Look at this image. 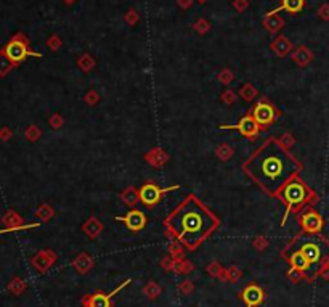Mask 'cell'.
Masks as SVG:
<instances>
[{
	"label": "cell",
	"instance_id": "obj_1",
	"mask_svg": "<svg viewBox=\"0 0 329 307\" xmlns=\"http://www.w3.org/2000/svg\"><path fill=\"white\" fill-rule=\"evenodd\" d=\"M297 169L299 164L296 159H292L276 142L265 145L247 163V172L268 193H276L285 187Z\"/></svg>",
	"mask_w": 329,
	"mask_h": 307
},
{
	"label": "cell",
	"instance_id": "obj_2",
	"mask_svg": "<svg viewBox=\"0 0 329 307\" xmlns=\"http://www.w3.org/2000/svg\"><path fill=\"white\" fill-rule=\"evenodd\" d=\"M170 225L180 240L188 246H196L214 229L215 219L202 206L190 200L170 217Z\"/></svg>",
	"mask_w": 329,
	"mask_h": 307
},
{
	"label": "cell",
	"instance_id": "obj_3",
	"mask_svg": "<svg viewBox=\"0 0 329 307\" xmlns=\"http://www.w3.org/2000/svg\"><path fill=\"white\" fill-rule=\"evenodd\" d=\"M2 53L5 55V58L13 66L21 64L22 61L28 58V56H37V58H40V56H42L40 53L32 52L29 49V40H28V37L25 36V34H21V32L15 34V36L4 45Z\"/></svg>",
	"mask_w": 329,
	"mask_h": 307
},
{
	"label": "cell",
	"instance_id": "obj_4",
	"mask_svg": "<svg viewBox=\"0 0 329 307\" xmlns=\"http://www.w3.org/2000/svg\"><path fill=\"white\" fill-rule=\"evenodd\" d=\"M307 196H309L307 188H305V185L302 184L300 180H297V179H291V180L288 182V184H286L285 187H283V190H281V198H283V201H285V203L288 204V211H286V214H285V221H283V224L286 222L291 209L296 208V206H299V204H302V203H305Z\"/></svg>",
	"mask_w": 329,
	"mask_h": 307
},
{
	"label": "cell",
	"instance_id": "obj_5",
	"mask_svg": "<svg viewBox=\"0 0 329 307\" xmlns=\"http://www.w3.org/2000/svg\"><path fill=\"white\" fill-rule=\"evenodd\" d=\"M177 188H178L177 185L175 187H169V188H159V187L154 185V184H145L140 188L138 195H140V200H142V203L145 204V206L153 208L154 204L159 203V200H161V196L164 195V193L177 190Z\"/></svg>",
	"mask_w": 329,
	"mask_h": 307
},
{
	"label": "cell",
	"instance_id": "obj_6",
	"mask_svg": "<svg viewBox=\"0 0 329 307\" xmlns=\"http://www.w3.org/2000/svg\"><path fill=\"white\" fill-rule=\"evenodd\" d=\"M222 129H236V130H240L243 135H246V137L252 139L258 134V124L254 119V116L246 115L240 119V122L234 124V126H222Z\"/></svg>",
	"mask_w": 329,
	"mask_h": 307
},
{
	"label": "cell",
	"instance_id": "obj_7",
	"mask_svg": "<svg viewBox=\"0 0 329 307\" xmlns=\"http://www.w3.org/2000/svg\"><path fill=\"white\" fill-rule=\"evenodd\" d=\"M252 116L257 121L258 126H268V124H271V122L275 121V109H273V106H271L270 103H265V101H262V103H258L254 108Z\"/></svg>",
	"mask_w": 329,
	"mask_h": 307
},
{
	"label": "cell",
	"instance_id": "obj_8",
	"mask_svg": "<svg viewBox=\"0 0 329 307\" xmlns=\"http://www.w3.org/2000/svg\"><path fill=\"white\" fill-rule=\"evenodd\" d=\"M118 221L126 224L129 230L140 232L143 227H145V224H146V215L142 211L132 209V211L127 212V215H124V217H118Z\"/></svg>",
	"mask_w": 329,
	"mask_h": 307
},
{
	"label": "cell",
	"instance_id": "obj_9",
	"mask_svg": "<svg viewBox=\"0 0 329 307\" xmlns=\"http://www.w3.org/2000/svg\"><path fill=\"white\" fill-rule=\"evenodd\" d=\"M302 227L305 232L309 233H318L323 229V219L320 214H316L315 211H309L307 214L302 215Z\"/></svg>",
	"mask_w": 329,
	"mask_h": 307
},
{
	"label": "cell",
	"instance_id": "obj_10",
	"mask_svg": "<svg viewBox=\"0 0 329 307\" xmlns=\"http://www.w3.org/2000/svg\"><path fill=\"white\" fill-rule=\"evenodd\" d=\"M243 299H244L247 307L258 305L260 302L264 301V291L260 290L258 287H255V285H251V287H247L243 291Z\"/></svg>",
	"mask_w": 329,
	"mask_h": 307
},
{
	"label": "cell",
	"instance_id": "obj_11",
	"mask_svg": "<svg viewBox=\"0 0 329 307\" xmlns=\"http://www.w3.org/2000/svg\"><path fill=\"white\" fill-rule=\"evenodd\" d=\"M300 253L307 257V260L310 264H315V262H318V260L321 259L323 253H321V248L318 246V243H315V242H307V243H303L302 248H300Z\"/></svg>",
	"mask_w": 329,
	"mask_h": 307
},
{
	"label": "cell",
	"instance_id": "obj_12",
	"mask_svg": "<svg viewBox=\"0 0 329 307\" xmlns=\"http://www.w3.org/2000/svg\"><path fill=\"white\" fill-rule=\"evenodd\" d=\"M4 224H5V229L8 232H13V230H19V229H25V225H22V219L19 215L15 212V211H8L5 215H4Z\"/></svg>",
	"mask_w": 329,
	"mask_h": 307
},
{
	"label": "cell",
	"instance_id": "obj_13",
	"mask_svg": "<svg viewBox=\"0 0 329 307\" xmlns=\"http://www.w3.org/2000/svg\"><path fill=\"white\" fill-rule=\"evenodd\" d=\"M302 8H303V0H283L281 5L273 11H270V13H278L281 10L289 11V13H299Z\"/></svg>",
	"mask_w": 329,
	"mask_h": 307
},
{
	"label": "cell",
	"instance_id": "obj_14",
	"mask_svg": "<svg viewBox=\"0 0 329 307\" xmlns=\"http://www.w3.org/2000/svg\"><path fill=\"white\" fill-rule=\"evenodd\" d=\"M90 307H111V296L109 294H93L88 299Z\"/></svg>",
	"mask_w": 329,
	"mask_h": 307
},
{
	"label": "cell",
	"instance_id": "obj_15",
	"mask_svg": "<svg viewBox=\"0 0 329 307\" xmlns=\"http://www.w3.org/2000/svg\"><path fill=\"white\" fill-rule=\"evenodd\" d=\"M291 264H292V267L296 269V270H305V269H309V266H310L307 257H305L300 251L294 253L291 256Z\"/></svg>",
	"mask_w": 329,
	"mask_h": 307
},
{
	"label": "cell",
	"instance_id": "obj_16",
	"mask_svg": "<svg viewBox=\"0 0 329 307\" xmlns=\"http://www.w3.org/2000/svg\"><path fill=\"white\" fill-rule=\"evenodd\" d=\"M281 26H283V19H279L276 16V13H268L267 19H265V28L270 32H276Z\"/></svg>",
	"mask_w": 329,
	"mask_h": 307
},
{
	"label": "cell",
	"instance_id": "obj_17",
	"mask_svg": "<svg viewBox=\"0 0 329 307\" xmlns=\"http://www.w3.org/2000/svg\"><path fill=\"white\" fill-rule=\"evenodd\" d=\"M273 49L276 50L278 55L285 56V55L288 53V49H289V43H288L286 37H279V39L273 43Z\"/></svg>",
	"mask_w": 329,
	"mask_h": 307
},
{
	"label": "cell",
	"instance_id": "obj_18",
	"mask_svg": "<svg viewBox=\"0 0 329 307\" xmlns=\"http://www.w3.org/2000/svg\"><path fill=\"white\" fill-rule=\"evenodd\" d=\"M11 68H13V64L5 58V55L2 52H0V76H5Z\"/></svg>",
	"mask_w": 329,
	"mask_h": 307
},
{
	"label": "cell",
	"instance_id": "obj_19",
	"mask_svg": "<svg viewBox=\"0 0 329 307\" xmlns=\"http://www.w3.org/2000/svg\"><path fill=\"white\" fill-rule=\"evenodd\" d=\"M26 137L29 139V140H36L37 137H39V129L37 127H29L28 130H26Z\"/></svg>",
	"mask_w": 329,
	"mask_h": 307
},
{
	"label": "cell",
	"instance_id": "obj_20",
	"mask_svg": "<svg viewBox=\"0 0 329 307\" xmlns=\"http://www.w3.org/2000/svg\"><path fill=\"white\" fill-rule=\"evenodd\" d=\"M10 139H11V130L8 127H2V129H0V140L7 142Z\"/></svg>",
	"mask_w": 329,
	"mask_h": 307
},
{
	"label": "cell",
	"instance_id": "obj_21",
	"mask_svg": "<svg viewBox=\"0 0 329 307\" xmlns=\"http://www.w3.org/2000/svg\"><path fill=\"white\" fill-rule=\"evenodd\" d=\"M7 232H8L7 229H5V230H0V233H7Z\"/></svg>",
	"mask_w": 329,
	"mask_h": 307
},
{
	"label": "cell",
	"instance_id": "obj_22",
	"mask_svg": "<svg viewBox=\"0 0 329 307\" xmlns=\"http://www.w3.org/2000/svg\"><path fill=\"white\" fill-rule=\"evenodd\" d=\"M66 2H67V4H71V2H74V0H66Z\"/></svg>",
	"mask_w": 329,
	"mask_h": 307
}]
</instances>
